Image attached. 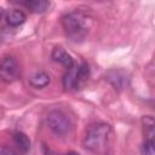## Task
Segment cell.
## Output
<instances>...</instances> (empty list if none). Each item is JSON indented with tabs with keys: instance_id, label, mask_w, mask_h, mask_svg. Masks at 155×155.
Here are the masks:
<instances>
[{
	"instance_id": "14",
	"label": "cell",
	"mask_w": 155,
	"mask_h": 155,
	"mask_svg": "<svg viewBox=\"0 0 155 155\" xmlns=\"http://www.w3.org/2000/svg\"><path fill=\"white\" fill-rule=\"evenodd\" d=\"M142 155H155L154 149V140H144L140 148Z\"/></svg>"
},
{
	"instance_id": "15",
	"label": "cell",
	"mask_w": 155,
	"mask_h": 155,
	"mask_svg": "<svg viewBox=\"0 0 155 155\" xmlns=\"http://www.w3.org/2000/svg\"><path fill=\"white\" fill-rule=\"evenodd\" d=\"M0 155H16V153L7 145H0Z\"/></svg>"
},
{
	"instance_id": "12",
	"label": "cell",
	"mask_w": 155,
	"mask_h": 155,
	"mask_svg": "<svg viewBox=\"0 0 155 155\" xmlns=\"http://www.w3.org/2000/svg\"><path fill=\"white\" fill-rule=\"evenodd\" d=\"M22 5H24L31 12L42 13V12H45L48 8L50 2L46 1V0H27V1H23Z\"/></svg>"
},
{
	"instance_id": "3",
	"label": "cell",
	"mask_w": 155,
	"mask_h": 155,
	"mask_svg": "<svg viewBox=\"0 0 155 155\" xmlns=\"http://www.w3.org/2000/svg\"><path fill=\"white\" fill-rule=\"evenodd\" d=\"M47 125L50 130L58 136L69 133L71 128V124L67 114L58 109H53L47 114Z\"/></svg>"
},
{
	"instance_id": "1",
	"label": "cell",
	"mask_w": 155,
	"mask_h": 155,
	"mask_svg": "<svg viewBox=\"0 0 155 155\" xmlns=\"http://www.w3.org/2000/svg\"><path fill=\"white\" fill-rule=\"evenodd\" d=\"M111 140V127L105 122L91 124L84 136L82 145L97 155H105L109 151Z\"/></svg>"
},
{
	"instance_id": "4",
	"label": "cell",
	"mask_w": 155,
	"mask_h": 155,
	"mask_svg": "<svg viewBox=\"0 0 155 155\" xmlns=\"http://www.w3.org/2000/svg\"><path fill=\"white\" fill-rule=\"evenodd\" d=\"M19 65L15 57L6 56L0 61V79L4 82L11 84L18 79Z\"/></svg>"
},
{
	"instance_id": "8",
	"label": "cell",
	"mask_w": 155,
	"mask_h": 155,
	"mask_svg": "<svg viewBox=\"0 0 155 155\" xmlns=\"http://www.w3.org/2000/svg\"><path fill=\"white\" fill-rule=\"evenodd\" d=\"M48 84H50V75L46 74L45 71L38 70L29 76V85L33 86L34 88H42L46 87Z\"/></svg>"
},
{
	"instance_id": "11",
	"label": "cell",
	"mask_w": 155,
	"mask_h": 155,
	"mask_svg": "<svg viewBox=\"0 0 155 155\" xmlns=\"http://www.w3.org/2000/svg\"><path fill=\"white\" fill-rule=\"evenodd\" d=\"M142 125H143V134H144V140H154V136H155V122L153 116L150 115H145L142 119Z\"/></svg>"
},
{
	"instance_id": "2",
	"label": "cell",
	"mask_w": 155,
	"mask_h": 155,
	"mask_svg": "<svg viewBox=\"0 0 155 155\" xmlns=\"http://www.w3.org/2000/svg\"><path fill=\"white\" fill-rule=\"evenodd\" d=\"M88 23L90 18L80 11L69 12L62 18V25L67 36L74 41H80L86 36L90 27Z\"/></svg>"
},
{
	"instance_id": "17",
	"label": "cell",
	"mask_w": 155,
	"mask_h": 155,
	"mask_svg": "<svg viewBox=\"0 0 155 155\" xmlns=\"http://www.w3.org/2000/svg\"><path fill=\"white\" fill-rule=\"evenodd\" d=\"M65 155H80L79 153H76V151H68Z\"/></svg>"
},
{
	"instance_id": "9",
	"label": "cell",
	"mask_w": 155,
	"mask_h": 155,
	"mask_svg": "<svg viewBox=\"0 0 155 155\" xmlns=\"http://www.w3.org/2000/svg\"><path fill=\"white\" fill-rule=\"evenodd\" d=\"M13 142L21 153L27 154L30 150V139L25 133L19 132V131L15 132L13 133Z\"/></svg>"
},
{
	"instance_id": "7",
	"label": "cell",
	"mask_w": 155,
	"mask_h": 155,
	"mask_svg": "<svg viewBox=\"0 0 155 155\" xmlns=\"http://www.w3.org/2000/svg\"><path fill=\"white\" fill-rule=\"evenodd\" d=\"M63 87L65 90L78 88V64L67 69V73L63 76Z\"/></svg>"
},
{
	"instance_id": "18",
	"label": "cell",
	"mask_w": 155,
	"mask_h": 155,
	"mask_svg": "<svg viewBox=\"0 0 155 155\" xmlns=\"http://www.w3.org/2000/svg\"><path fill=\"white\" fill-rule=\"evenodd\" d=\"M1 17H2V8L0 7V19H1Z\"/></svg>"
},
{
	"instance_id": "13",
	"label": "cell",
	"mask_w": 155,
	"mask_h": 155,
	"mask_svg": "<svg viewBox=\"0 0 155 155\" xmlns=\"http://www.w3.org/2000/svg\"><path fill=\"white\" fill-rule=\"evenodd\" d=\"M90 76V68L88 64L82 62L78 64V88H80Z\"/></svg>"
},
{
	"instance_id": "16",
	"label": "cell",
	"mask_w": 155,
	"mask_h": 155,
	"mask_svg": "<svg viewBox=\"0 0 155 155\" xmlns=\"http://www.w3.org/2000/svg\"><path fill=\"white\" fill-rule=\"evenodd\" d=\"M44 155H58L56 151H53V150H51L50 148H47V147H44Z\"/></svg>"
},
{
	"instance_id": "6",
	"label": "cell",
	"mask_w": 155,
	"mask_h": 155,
	"mask_svg": "<svg viewBox=\"0 0 155 155\" xmlns=\"http://www.w3.org/2000/svg\"><path fill=\"white\" fill-rule=\"evenodd\" d=\"M51 57L54 62H58L61 63L62 65H64L67 69L71 68L74 65V61L71 58V56L61 46H56L53 50H52V53H51Z\"/></svg>"
},
{
	"instance_id": "5",
	"label": "cell",
	"mask_w": 155,
	"mask_h": 155,
	"mask_svg": "<svg viewBox=\"0 0 155 155\" xmlns=\"http://www.w3.org/2000/svg\"><path fill=\"white\" fill-rule=\"evenodd\" d=\"M105 80H108V82L116 91L124 90L128 84L127 74H126V71H124L121 69H111V70H109L105 74Z\"/></svg>"
},
{
	"instance_id": "10",
	"label": "cell",
	"mask_w": 155,
	"mask_h": 155,
	"mask_svg": "<svg viewBox=\"0 0 155 155\" xmlns=\"http://www.w3.org/2000/svg\"><path fill=\"white\" fill-rule=\"evenodd\" d=\"M27 19V16L21 10H11L6 13V22L11 27H19Z\"/></svg>"
}]
</instances>
